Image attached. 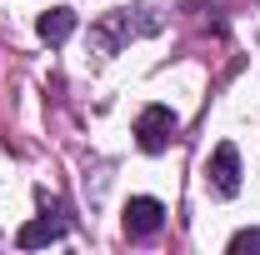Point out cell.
<instances>
[{"mask_svg":"<svg viewBox=\"0 0 260 255\" xmlns=\"http://www.w3.org/2000/svg\"><path fill=\"white\" fill-rule=\"evenodd\" d=\"M135 140H140L145 155H160L165 145L175 140V115H170L165 105H145L140 120H135Z\"/></svg>","mask_w":260,"mask_h":255,"instance_id":"6da1fadb","label":"cell"},{"mask_svg":"<svg viewBox=\"0 0 260 255\" xmlns=\"http://www.w3.org/2000/svg\"><path fill=\"white\" fill-rule=\"evenodd\" d=\"M205 180H210V190L215 195H235L240 190V150H235V145H215V155H210V170H205Z\"/></svg>","mask_w":260,"mask_h":255,"instance_id":"7a4b0ae2","label":"cell"},{"mask_svg":"<svg viewBox=\"0 0 260 255\" xmlns=\"http://www.w3.org/2000/svg\"><path fill=\"white\" fill-rule=\"evenodd\" d=\"M160 225H165V205H160V200L135 195V200L125 205V235H130V240H150Z\"/></svg>","mask_w":260,"mask_h":255,"instance_id":"3957f363","label":"cell"},{"mask_svg":"<svg viewBox=\"0 0 260 255\" xmlns=\"http://www.w3.org/2000/svg\"><path fill=\"white\" fill-rule=\"evenodd\" d=\"M55 240H65V220H60V215L25 220V225H20V235H15V245H20V250H40V245H55Z\"/></svg>","mask_w":260,"mask_h":255,"instance_id":"277c9868","label":"cell"},{"mask_svg":"<svg viewBox=\"0 0 260 255\" xmlns=\"http://www.w3.org/2000/svg\"><path fill=\"white\" fill-rule=\"evenodd\" d=\"M70 30H75V10L55 5V10H45V15H40V40H45V45H60V40H70Z\"/></svg>","mask_w":260,"mask_h":255,"instance_id":"5b68a950","label":"cell"},{"mask_svg":"<svg viewBox=\"0 0 260 255\" xmlns=\"http://www.w3.org/2000/svg\"><path fill=\"white\" fill-rule=\"evenodd\" d=\"M245 250H260V230H240L230 240V255H245Z\"/></svg>","mask_w":260,"mask_h":255,"instance_id":"8992f818","label":"cell"}]
</instances>
